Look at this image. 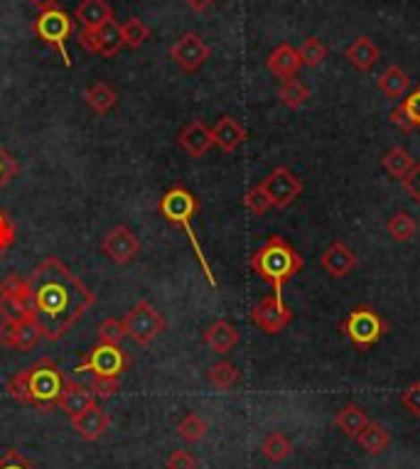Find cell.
I'll use <instances>...</instances> for the list:
<instances>
[{
    "label": "cell",
    "instance_id": "6da1fadb",
    "mask_svg": "<svg viewBox=\"0 0 420 469\" xmlns=\"http://www.w3.org/2000/svg\"><path fill=\"white\" fill-rule=\"evenodd\" d=\"M28 286L32 317L47 342H59L96 303L94 293L57 256L42 260L28 276Z\"/></svg>",
    "mask_w": 420,
    "mask_h": 469
},
{
    "label": "cell",
    "instance_id": "7a4b0ae2",
    "mask_svg": "<svg viewBox=\"0 0 420 469\" xmlns=\"http://www.w3.org/2000/svg\"><path fill=\"white\" fill-rule=\"evenodd\" d=\"M64 379L67 376L59 371V366L42 356L28 369H20L18 374L10 376L8 396L15 403L22 405H32L39 411H52L59 405V396L64 388Z\"/></svg>",
    "mask_w": 420,
    "mask_h": 469
},
{
    "label": "cell",
    "instance_id": "3957f363",
    "mask_svg": "<svg viewBox=\"0 0 420 469\" xmlns=\"http://www.w3.org/2000/svg\"><path fill=\"white\" fill-rule=\"evenodd\" d=\"M303 256L297 253L283 236H270L261 249L251 256V269L261 280L273 287V295L283 297V287L296 273L303 270Z\"/></svg>",
    "mask_w": 420,
    "mask_h": 469
},
{
    "label": "cell",
    "instance_id": "277c9868",
    "mask_svg": "<svg viewBox=\"0 0 420 469\" xmlns=\"http://www.w3.org/2000/svg\"><path fill=\"white\" fill-rule=\"evenodd\" d=\"M158 211L163 214L165 221H170L175 226H182L184 234H187V239H190L192 249H194V256L200 260L201 270H204V276L210 280L211 287H217V278H214V273H211V266L207 256H204V251L200 246V239H197V234L192 231V219L197 217V211H200V200L192 194L187 187H170V190L165 192L160 201H158Z\"/></svg>",
    "mask_w": 420,
    "mask_h": 469
},
{
    "label": "cell",
    "instance_id": "5b68a950",
    "mask_svg": "<svg viewBox=\"0 0 420 469\" xmlns=\"http://www.w3.org/2000/svg\"><path fill=\"white\" fill-rule=\"evenodd\" d=\"M342 332L359 352H366L389 332V325L372 307H356V310H352L349 315L344 317Z\"/></svg>",
    "mask_w": 420,
    "mask_h": 469
},
{
    "label": "cell",
    "instance_id": "8992f818",
    "mask_svg": "<svg viewBox=\"0 0 420 469\" xmlns=\"http://www.w3.org/2000/svg\"><path fill=\"white\" fill-rule=\"evenodd\" d=\"M124 329L125 337H131L138 346H148L153 339L163 335L165 327V315L160 310H155L148 300H138L128 312L124 315Z\"/></svg>",
    "mask_w": 420,
    "mask_h": 469
},
{
    "label": "cell",
    "instance_id": "52a82bcc",
    "mask_svg": "<svg viewBox=\"0 0 420 469\" xmlns=\"http://www.w3.org/2000/svg\"><path fill=\"white\" fill-rule=\"evenodd\" d=\"M131 366V359L125 354L121 345H99L89 352L84 364H79L74 369V374H91V376H106V379H118L125 369Z\"/></svg>",
    "mask_w": 420,
    "mask_h": 469
},
{
    "label": "cell",
    "instance_id": "ba28073f",
    "mask_svg": "<svg viewBox=\"0 0 420 469\" xmlns=\"http://www.w3.org/2000/svg\"><path fill=\"white\" fill-rule=\"evenodd\" d=\"M32 30H35V35H38L45 45L49 47H55L64 59V64L72 67V57H69V49H67V39L72 35V20L62 8L47 10V13H39L38 20L32 22Z\"/></svg>",
    "mask_w": 420,
    "mask_h": 469
},
{
    "label": "cell",
    "instance_id": "9c48e42d",
    "mask_svg": "<svg viewBox=\"0 0 420 469\" xmlns=\"http://www.w3.org/2000/svg\"><path fill=\"white\" fill-rule=\"evenodd\" d=\"M261 187L266 192L270 207H276V209H286L303 194V183L293 175V170H287L286 165H278L276 170H270Z\"/></svg>",
    "mask_w": 420,
    "mask_h": 469
},
{
    "label": "cell",
    "instance_id": "30bf717a",
    "mask_svg": "<svg viewBox=\"0 0 420 469\" xmlns=\"http://www.w3.org/2000/svg\"><path fill=\"white\" fill-rule=\"evenodd\" d=\"M293 310L283 303V297L266 295L258 300L253 310H251V320L258 329H263L266 335H278L283 332L290 322H293Z\"/></svg>",
    "mask_w": 420,
    "mask_h": 469
},
{
    "label": "cell",
    "instance_id": "8fae6325",
    "mask_svg": "<svg viewBox=\"0 0 420 469\" xmlns=\"http://www.w3.org/2000/svg\"><path fill=\"white\" fill-rule=\"evenodd\" d=\"M79 45L89 52V55H101V57H116L121 47H124V32L116 20H108L106 25L99 30H81L79 35Z\"/></svg>",
    "mask_w": 420,
    "mask_h": 469
},
{
    "label": "cell",
    "instance_id": "7c38bea8",
    "mask_svg": "<svg viewBox=\"0 0 420 469\" xmlns=\"http://www.w3.org/2000/svg\"><path fill=\"white\" fill-rule=\"evenodd\" d=\"M172 62L182 69V72H200L204 62L211 57V47L194 32H184L175 45L170 47Z\"/></svg>",
    "mask_w": 420,
    "mask_h": 469
},
{
    "label": "cell",
    "instance_id": "4fadbf2b",
    "mask_svg": "<svg viewBox=\"0 0 420 469\" xmlns=\"http://www.w3.org/2000/svg\"><path fill=\"white\" fill-rule=\"evenodd\" d=\"M101 251H104L108 260H114L118 266H125L138 256L141 251V239L125 224H118L111 231H106L101 239Z\"/></svg>",
    "mask_w": 420,
    "mask_h": 469
},
{
    "label": "cell",
    "instance_id": "5bb4252c",
    "mask_svg": "<svg viewBox=\"0 0 420 469\" xmlns=\"http://www.w3.org/2000/svg\"><path fill=\"white\" fill-rule=\"evenodd\" d=\"M108 425H111V415H108L99 403L91 405L89 411L79 413V415L72 418V428H74V432L86 442L99 440V438L108 431Z\"/></svg>",
    "mask_w": 420,
    "mask_h": 469
},
{
    "label": "cell",
    "instance_id": "9a60e30c",
    "mask_svg": "<svg viewBox=\"0 0 420 469\" xmlns=\"http://www.w3.org/2000/svg\"><path fill=\"white\" fill-rule=\"evenodd\" d=\"M320 266L327 270L330 278H344L356 269V253L342 241H332L330 249L320 256Z\"/></svg>",
    "mask_w": 420,
    "mask_h": 469
},
{
    "label": "cell",
    "instance_id": "2e32d148",
    "mask_svg": "<svg viewBox=\"0 0 420 469\" xmlns=\"http://www.w3.org/2000/svg\"><path fill=\"white\" fill-rule=\"evenodd\" d=\"M177 143L190 158H204L214 148V135H211V128L204 121H192L190 125L182 128Z\"/></svg>",
    "mask_w": 420,
    "mask_h": 469
},
{
    "label": "cell",
    "instance_id": "e0dca14e",
    "mask_svg": "<svg viewBox=\"0 0 420 469\" xmlns=\"http://www.w3.org/2000/svg\"><path fill=\"white\" fill-rule=\"evenodd\" d=\"M266 67L273 77L286 81V79L296 77L297 69L303 67V59H300V52H297L293 45L283 42V45H278V47L268 55Z\"/></svg>",
    "mask_w": 420,
    "mask_h": 469
},
{
    "label": "cell",
    "instance_id": "ac0fdd59",
    "mask_svg": "<svg viewBox=\"0 0 420 469\" xmlns=\"http://www.w3.org/2000/svg\"><path fill=\"white\" fill-rule=\"evenodd\" d=\"M91 405H96L94 393L84 388L81 383H77L74 379H64V388H62V396H59V408L67 413L69 418H74L79 413L89 411Z\"/></svg>",
    "mask_w": 420,
    "mask_h": 469
},
{
    "label": "cell",
    "instance_id": "d6986e66",
    "mask_svg": "<svg viewBox=\"0 0 420 469\" xmlns=\"http://www.w3.org/2000/svg\"><path fill=\"white\" fill-rule=\"evenodd\" d=\"M211 135H214V145L221 148L224 153H234L239 145L246 143V128L236 121V118H231V115H221L217 125L211 128Z\"/></svg>",
    "mask_w": 420,
    "mask_h": 469
},
{
    "label": "cell",
    "instance_id": "ffe728a7",
    "mask_svg": "<svg viewBox=\"0 0 420 469\" xmlns=\"http://www.w3.org/2000/svg\"><path fill=\"white\" fill-rule=\"evenodd\" d=\"M389 118L396 128H401L403 133H411V131L420 128V87L403 96V101L393 108Z\"/></svg>",
    "mask_w": 420,
    "mask_h": 469
},
{
    "label": "cell",
    "instance_id": "44dd1931",
    "mask_svg": "<svg viewBox=\"0 0 420 469\" xmlns=\"http://www.w3.org/2000/svg\"><path fill=\"white\" fill-rule=\"evenodd\" d=\"M204 345L214 349L217 354H229L231 349L239 345V332L227 320H217L204 329Z\"/></svg>",
    "mask_w": 420,
    "mask_h": 469
},
{
    "label": "cell",
    "instance_id": "7402d4cb",
    "mask_svg": "<svg viewBox=\"0 0 420 469\" xmlns=\"http://www.w3.org/2000/svg\"><path fill=\"white\" fill-rule=\"evenodd\" d=\"M74 18L81 22L84 30H99L108 20H114V10L106 0H81L74 10Z\"/></svg>",
    "mask_w": 420,
    "mask_h": 469
},
{
    "label": "cell",
    "instance_id": "603a6c76",
    "mask_svg": "<svg viewBox=\"0 0 420 469\" xmlns=\"http://www.w3.org/2000/svg\"><path fill=\"white\" fill-rule=\"evenodd\" d=\"M344 55H347V59H349L359 72H372L373 64H376L379 57H381V49H379V45H376L372 38L362 35V38L354 39Z\"/></svg>",
    "mask_w": 420,
    "mask_h": 469
},
{
    "label": "cell",
    "instance_id": "cb8c5ba5",
    "mask_svg": "<svg viewBox=\"0 0 420 469\" xmlns=\"http://www.w3.org/2000/svg\"><path fill=\"white\" fill-rule=\"evenodd\" d=\"M369 415L364 411L362 405H356V403H349V405H344L342 411L335 415V425L339 428V432H344L347 438H359V432H364V428L369 425Z\"/></svg>",
    "mask_w": 420,
    "mask_h": 469
},
{
    "label": "cell",
    "instance_id": "d4e9b609",
    "mask_svg": "<svg viewBox=\"0 0 420 469\" xmlns=\"http://www.w3.org/2000/svg\"><path fill=\"white\" fill-rule=\"evenodd\" d=\"M84 101L94 114L104 115L118 104V94H116L114 89L108 87L106 81H96V84H91V87L84 91Z\"/></svg>",
    "mask_w": 420,
    "mask_h": 469
},
{
    "label": "cell",
    "instance_id": "484cf974",
    "mask_svg": "<svg viewBox=\"0 0 420 469\" xmlns=\"http://www.w3.org/2000/svg\"><path fill=\"white\" fill-rule=\"evenodd\" d=\"M379 89H381L386 98H403V96L411 91V77L401 67L391 64L379 77Z\"/></svg>",
    "mask_w": 420,
    "mask_h": 469
},
{
    "label": "cell",
    "instance_id": "4316f807",
    "mask_svg": "<svg viewBox=\"0 0 420 469\" xmlns=\"http://www.w3.org/2000/svg\"><path fill=\"white\" fill-rule=\"evenodd\" d=\"M356 442H359V448H362L364 452H369V455H381V452L391 445V432L386 431L381 422L372 421L364 428V432H359Z\"/></svg>",
    "mask_w": 420,
    "mask_h": 469
},
{
    "label": "cell",
    "instance_id": "83f0119b",
    "mask_svg": "<svg viewBox=\"0 0 420 469\" xmlns=\"http://www.w3.org/2000/svg\"><path fill=\"white\" fill-rule=\"evenodd\" d=\"M39 339H42V335H39V327L35 322V317H28V320H22L18 325H13V337H10L8 349L30 352V349L38 346Z\"/></svg>",
    "mask_w": 420,
    "mask_h": 469
},
{
    "label": "cell",
    "instance_id": "f1b7e54d",
    "mask_svg": "<svg viewBox=\"0 0 420 469\" xmlns=\"http://www.w3.org/2000/svg\"><path fill=\"white\" fill-rule=\"evenodd\" d=\"M261 452L268 462H286L290 455H293V442L287 440L283 432H268L263 442H261Z\"/></svg>",
    "mask_w": 420,
    "mask_h": 469
},
{
    "label": "cell",
    "instance_id": "f546056e",
    "mask_svg": "<svg viewBox=\"0 0 420 469\" xmlns=\"http://www.w3.org/2000/svg\"><path fill=\"white\" fill-rule=\"evenodd\" d=\"M278 98H280V104L290 108V111H297L300 106L307 104V98H310V89L300 81V79H286L280 89H278Z\"/></svg>",
    "mask_w": 420,
    "mask_h": 469
},
{
    "label": "cell",
    "instance_id": "4dcf8cb0",
    "mask_svg": "<svg viewBox=\"0 0 420 469\" xmlns=\"http://www.w3.org/2000/svg\"><path fill=\"white\" fill-rule=\"evenodd\" d=\"M381 165H383V170L391 175V177H396V180H403V177L408 175V170H411L413 165H416V160H413L411 153H408L406 148L396 145V148H391L389 153L383 155Z\"/></svg>",
    "mask_w": 420,
    "mask_h": 469
},
{
    "label": "cell",
    "instance_id": "1f68e13d",
    "mask_svg": "<svg viewBox=\"0 0 420 469\" xmlns=\"http://www.w3.org/2000/svg\"><path fill=\"white\" fill-rule=\"evenodd\" d=\"M207 381L214 388H219V391H229L241 381V371L229 362H217V364L207 369Z\"/></svg>",
    "mask_w": 420,
    "mask_h": 469
},
{
    "label": "cell",
    "instance_id": "d6a6232c",
    "mask_svg": "<svg viewBox=\"0 0 420 469\" xmlns=\"http://www.w3.org/2000/svg\"><path fill=\"white\" fill-rule=\"evenodd\" d=\"M386 231H389V236H391L393 241L406 243V241H411L413 236H416L418 221L413 219L408 211H396L391 219L386 221Z\"/></svg>",
    "mask_w": 420,
    "mask_h": 469
},
{
    "label": "cell",
    "instance_id": "836d02e7",
    "mask_svg": "<svg viewBox=\"0 0 420 469\" xmlns=\"http://www.w3.org/2000/svg\"><path fill=\"white\" fill-rule=\"evenodd\" d=\"M210 432V425L207 421L197 415V413H187L180 422H177V435H180L184 442H201Z\"/></svg>",
    "mask_w": 420,
    "mask_h": 469
},
{
    "label": "cell",
    "instance_id": "e575fe53",
    "mask_svg": "<svg viewBox=\"0 0 420 469\" xmlns=\"http://www.w3.org/2000/svg\"><path fill=\"white\" fill-rule=\"evenodd\" d=\"M32 317V307L22 300H15V297L3 295L0 293V322H10V325H18L22 320Z\"/></svg>",
    "mask_w": 420,
    "mask_h": 469
},
{
    "label": "cell",
    "instance_id": "d590c367",
    "mask_svg": "<svg viewBox=\"0 0 420 469\" xmlns=\"http://www.w3.org/2000/svg\"><path fill=\"white\" fill-rule=\"evenodd\" d=\"M121 32H124V47L138 49L143 47L148 38H150V28L145 25L143 20L138 18H128L121 25Z\"/></svg>",
    "mask_w": 420,
    "mask_h": 469
},
{
    "label": "cell",
    "instance_id": "8d00e7d4",
    "mask_svg": "<svg viewBox=\"0 0 420 469\" xmlns=\"http://www.w3.org/2000/svg\"><path fill=\"white\" fill-rule=\"evenodd\" d=\"M297 52H300L303 64L310 69H317L327 57H330V49H327V45L322 42V39H317V38H307L305 42H303V47L297 49Z\"/></svg>",
    "mask_w": 420,
    "mask_h": 469
},
{
    "label": "cell",
    "instance_id": "74e56055",
    "mask_svg": "<svg viewBox=\"0 0 420 469\" xmlns=\"http://www.w3.org/2000/svg\"><path fill=\"white\" fill-rule=\"evenodd\" d=\"M0 293L15 297V300H22V303H28L30 305L28 278H20L18 273H8V276H5V280L0 283Z\"/></svg>",
    "mask_w": 420,
    "mask_h": 469
},
{
    "label": "cell",
    "instance_id": "f35d334b",
    "mask_svg": "<svg viewBox=\"0 0 420 469\" xmlns=\"http://www.w3.org/2000/svg\"><path fill=\"white\" fill-rule=\"evenodd\" d=\"M125 337L124 322L116 320V317H106L104 322L99 325V339L106 342V345H121Z\"/></svg>",
    "mask_w": 420,
    "mask_h": 469
},
{
    "label": "cell",
    "instance_id": "ab89813d",
    "mask_svg": "<svg viewBox=\"0 0 420 469\" xmlns=\"http://www.w3.org/2000/svg\"><path fill=\"white\" fill-rule=\"evenodd\" d=\"M121 388L118 379H106V376H91L89 381V391L94 393L96 401H108L116 391Z\"/></svg>",
    "mask_w": 420,
    "mask_h": 469
},
{
    "label": "cell",
    "instance_id": "60d3db41",
    "mask_svg": "<svg viewBox=\"0 0 420 469\" xmlns=\"http://www.w3.org/2000/svg\"><path fill=\"white\" fill-rule=\"evenodd\" d=\"M15 239H18L15 224L8 217V211L0 209V259H5V253L15 246Z\"/></svg>",
    "mask_w": 420,
    "mask_h": 469
},
{
    "label": "cell",
    "instance_id": "b9f144b4",
    "mask_svg": "<svg viewBox=\"0 0 420 469\" xmlns=\"http://www.w3.org/2000/svg\"><path fill=\"white\" fill-rule=\"evenodd\" d=\"M244 207H246L251 214H256V217H261V214H266V211L270 209V201H268L266 192H263L261 183L246 192V197H244Z\"/></svg>",
    "mask_w": 420,
    "mask_h": 469
},
{
    "label": "cell",
    "instance_id": "7bdbcfd3",
    "mask_svg": "<svg viewBox=\"0 0 420 469\" xmlns=\"http://www.w3.org/2000/svg\"><path fill=\"white\" fill-rule=\"evenodd\" d=\"M18 173H20L18 160H15V158L0 145V190H3L5 184L13 183V177H15Z\"/></svg>",
    "mask_w": 420,
    "mask_h": 469
},
{
    "label": "cell",
    "instance_id": "ee69618b",
    "mask_svg": "<svg viewBox=\"0 0 420 469\" xmlns=\"http://www.w3.org/2000/svg\"><path fill=\"white\" fill-rule=\"evenodd\" d=\"M0 469H38L32 465L30 457H25L22 452H18L15 448H10L3 457H0Z\"/></svg>",
    "mask_w": 420,
    "mask_h": 469
},
{
    "label": "cell",
    "instance_id": "f6af8a7d",
    "mask_svg": "<svg viewBox=\"0 0 420 469\" xmlns=\"http://www.w3.org/2000/svg\"><path fill=\"white\" fill-rule=\"evenodd\" d=\"M401 405L411 413L413 418H420V381L411 383V386L401 393Z\"/></svg>",
    "mask_w": 420,
    "mask_h": 469
},
{
    "label": "cell",
    "instance_id": "bcb514c9",
    "mask_svg": "<svg viewBox=\"0 0 420 469\" xmlns=\"http://www.w3.org/2000/svg\"><path fill=\"white\" fill-rule=\"evenodd\" d=\"M401 183H403V190H406V194H408L416 204H420V163L413 165L411 170H408V175L403 177Z\"/></svg>",
    "mask_w": 420,
    "mask_h": 469
},
{
    "label": "cell",
    "instance_id": "7dc6e473",
    "mask_svg": "<svg viewBox=\"0 0 420 469\" xmlns=\"http://www.w3.org/2000/svg\"><path fill=\"white\" fill-rule=\"evenodd\" d=\"M167 469H197V457L187 450H175L167 457Z\"/></svg>",
    "mask_w": 420,
    "mask_h": 469
},
{
    "label": "cell",
    "instance_id": "c3c4849f",
    "mask_svg": "<svg viewBox=\"0 0 420 469\" xmlns=\"http://www.w3.org/2000/svg\"><path fill=\"white\" fill-rule=\"evenodd\" d=\"M28 3L38 10V13H47V10L59 8V0H28Z\"/></svg>",
    "mask_w": 420,
    "mask_h": 469
},
{
    "label": "cell",
    "instance_id": "681fc988",
    "mask_svg": "<svg viewBox=\"0 0 420 469\" xmlns=\"http://www.w3.org/2000/svg\"><path fill=\"white\" fill-rule=\"evenodd\" d=\"M184 3H187L192 10H197V13H204V10L211 8V5H214L217 0H184Z\"/></svg>",
    "mask_w": 420,
    "mask_h": 469
}]
</instances>
